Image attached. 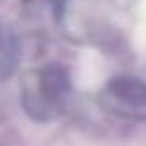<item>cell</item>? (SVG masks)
I'll list each match as a JSON object with an SVG mask.
<instances>
[{
  "label": "cell",
  "mask_w": 146,
  "mask_h": 146,
  "mask_svg": "<svg viewBox=\"0 0 146 146\" xmlns=\"http://www.w3.org/2000/svg\"><path fill=\"white\" fill-rule=\"evenodd\" d=\"M62 3L65 0H22L24 12H27L29 17H46V15H50L55 22L60 17Z\"/></svg>",
  "instance_id": "277c9868"
},
{
  "label": "cell",
  "mask_w": 146,
  "mask_h": 146,
  "mask_svg": "<svg viewBox=\"0 0 146 146\" xmlns=\"http://www.w3.org/2000/svg\"><path fill=\"white\" fill-rule=\"evenodd\" d=\"M101 108L113 117L146 120V82L139 77H113L98 94Z\"/></svg>",
  "instance_id": "7a4b0ae2"
},
{
  "label": "cell",
  "mask_w": 146,
  "mask_h": 146,
  "mask_svg": "<svg viewBox=\"0 0 146 146\" xmlns=\"http://www.w3.org/2000/svg\"><path fill=\"white\" fill-rule=\"evenodd\" d=\"M17 55H19L17 38L12 34V29L0 19V79L12 74V70L17 65Z\"/></svg>",
  "instance_id": "3957f363"
},
{
  "label": "cell",
  "mask_w": 146,
  "mask_h": 146,
  "mask_svg": "<svg viewBox=\"0 0 146 146\" xmlns=\"http://www.w3.org/2000/svg\"><path fill=\"white\" fill-rule=\"evenodd\" d=\"M70 74L60 65L31 70L22 77V108L36 122H53L65 113L70 103Z\"/></svg>",
  "instance_id": "6da1fadb"
}]
</instances>
